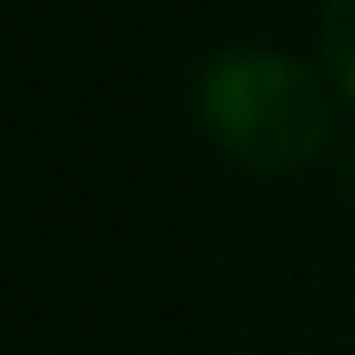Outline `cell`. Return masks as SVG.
I'll use <instances>...</instances> for the list:
<instances>
[{"label":"cell","mask_w":355,"mask_h":355,"mask_svg":"<svg viewBox=\"0 0 355 355\" xmlns=\"http://www.w3.org/2000/svg\"><path fill=\"white\" fill-rule=\"evenodd\" d=\"M343 175H349V181H355V144H349V162H343Z\"/></svg>","instance_id":"3957f363"},{"label":"cell","mask_w":355,"mask_h":355,"mask_svg":"<svg viewBox=\"0 0 355 355\" xmlns=\"http://www.w3.org/2000/svg\"><path fill=\"white\" fill-rule=\"evenodd\" d=\"M200 119L237 162L268 175L306 168L331 137L324 81L300 56L262 50V44L218 50L200 69Z\"/></svg>","instance_id":"6da1fadb"},{"label":"cell","mask_w":355,"mask_h":355,"mask_svg":"<svg viewBox=\"0 0 355 355\" xmlns=\"http://www.w3.org/2000/svg\"><path fill=\"white\" fill-rule=\"evenodd\" d=\"M324 62H331V81L355 100V0H324Z\"/></svg>","instance_id":"7a4b0ae2"}]
</instances>
